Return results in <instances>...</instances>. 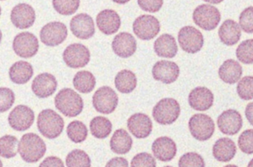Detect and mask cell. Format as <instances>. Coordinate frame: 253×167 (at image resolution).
I'll use <instances>...</instances> for the list:
<instances>
[{
	"label": "cell",
	"mask_w": 253,
	"mask_h": 167,
	"mask_svg": "<svg viewBox=\"0 0 253 167\" xmlns=\"http://www.w3.org/2000/svg\"><path fill=\"white\" fill-rule=\"evenodd\" d=\"M55 106L64 116L73 118L83 112L84 102L82 97L74 89L65 88L61 89L55 97Z\"/></svg>",
	"instance_id": "cell-1"
},
{
	"label": "cell",
	"mask_w": 253,
	"mask_h": 167,
	"mask_svg": "<svg viewBox=\"0 0 253 167\" xmlns=\"http://www.w3.org/2000/svg\"><path fill=\"white\" fill-rule=\"evenodd\" d=\"M19 155L25 162L35 163L45 154L46 145L44 141L34 133H28L21 138L18 146Z\"/></svg>",
	"instance_id": "cell-2"
},
{
	"label": "cell",
	"mask_w": 253,
	"mask_h": 167,
	"mask_svg": "<svg viewBox=\"0 0 253 167\" xmlns=\"http://www.w3.org/2000/svg\"><path fill=\"white\" fill-rule=\"evenodd\" d=\"M63 119L53 110L47 109L39 114L37 126L40 133L49 139H54L63 131Z\"/></svg>",
	"instance_id": "cell-3"
},
{
	"label": "cell",
	"mask_w": 253,
	"mask_h": 167,
	"mask_svg": "<svg viewBox=\"0 0 253 167\" xmlns=\"http://www.w3.org/2000/svg\"><path fill=\"white\" fill-rule=\"evenodd\" d=\"M181 107L176 100L172 98H163L153 107V116L157 123L170 125L179 117Z\"/></svg>",
	"instance_id": "cell-4"
},
{
	"label": "cell",
	"mask_w": 253,
	"mask_h": 167,
	"mask_svg": "<svg viewBox=\"0 0 253 167\" xmlns=\"http://www.w3.org/2000/svg\"><path fill=\"white\" fill-rule=\"evenodd\" d=\"M193 19L195 24L205 31L215 29L221 21L219 10L215 6L203 4L198 6L193 11Z\"/></svg>",
	"instance_id": "cell-5"
},
{
	"label": "cell",
	"mask_w": 253,
	"mask_h": 167,
	"mask_svg": "<svg viewBox=\"0 0 253 167\" xmlns=\"http://www.w3.org/2000/svg\"><path fill=\"white\" fill-rule=\"evenodd\" d=\"M189 129L192 136L198 141H208L215 132V124L208 115L196 114L189 121Z\"/></svg>",
	"instance_id": "cell-6"
},
{
	"label": "cell",
	"mask_w": 253,
	"mask_h": 167,
	"mask_svg": "<svg viewBox=\"0 0 253 167\" xmlns=\"http://www.w3.org/2000/svg\"><path fill=\"white\" fill-rule=\"evenodd\" d=\"M119 98L112 88L108 86L98 89L93 96V105L98 113L111 114L118 105Z\"/></svg>",
	"instance_id": "cell-7"
},
{
	"label": "cell",
	"mask_w": 253,
	"mask_h": 167,
	"mask_svg": "<svg viewBox=\"0 0 253 167\" xmlns=\"http://www.w3.org/2000/svg\"><path fill=\"white\" fill-rule=\"evenodd\" d=\"M159 21L151 15H141L134 21L132 30L138 39L144 41L153 40L160 32Z\"/></svg>",
	"instance_id": "cell-8"
},
{
	"label": "cell",
	"mask_w": 253,
	"mask_h": 167,
	"mask_svg": "<svg viewBox=\"0 0 253 167\" xmlns=\"http://www.w3.org/2000/svg\"><path fill=\"white\" fill-rule=\"evenodd\" d=\"M178 40L180 47L187 53L194 54L203 47V35L193 26L183 27L178 32Z\"/></svg>",
	"instance_id": "cell-9"
},
{
	"label": "cell",
	"mask_w": 253,
	"mask_h": 167,
	"mask_svg": "<svg viewBox=\"0 0 253 167\" xmlns=\"http://www.w3.org/2000/svg\"><path fill=\"white\" fill-rule=\"evenodd\" d=\"M64 62L69 68H84L90 62V50L83 44H70L63 53Z\"/></svg>",
	"instance_id": "cell-10"
},
{
	"label": "cell",
	"mask_w": 253,
	"mask_h": 167,
	"mask_svg": "<svg viewBox=\"0 0 253 167\" xmlns=\"http://www.w3.org/2000/svg\"><path fill=\"white\" fill-rule=\"evenodd\" d=\"M68 37L66 25L60 22L47 24L40 31L42 42L49 47H55L62 44Z\"/></svg>",
	"instance_id": "cell-11"
},
{
	"label": "cell",
	"mask_w": 253,
	"mask_h": 167,
	"mask_svg": "<svg viewBox=\"0 0 253 167\" xmlns=\"http://www.w3.org/2000/svg\"><path fill=\"white\" fill-rule=\"evenodd\" d=\"M13 48L16 54L20 57H33L38 52L39 41L31 33H21L13 40Z\"/></svg>",
	"instance_id": "cell-12"
},
{
	"label": "cell",
	"mask_w": 253,
	"mask_h": 167,
	"mask_svg": "<svg viewBox=\"0 0 253 167\" xmlns=\"http://www.w3.org/2000/svg\"><path fill=\"white\" fill-rule=\"evenodd\" d=\"M34 118V111L31 108L27 106L19 105L9 114V125L15 130L25 131L32 126Z\"/></svg>",
	"instance_id": "cell-13"
},
{
	"label": "cell",
	"mask_w": 253,
	"mask_h": 167,
	"mask_svg": "<svg viewBox=\"0 0 253 167\" xmlns=\"http://www.w3.org/2000/svg\"><path fill=\"white\" fill-rule=\"evenodd\" d=\"M217 125L219 130L224 135H234L243 126V119L236 110H227L218 116Z\"/></svg>",
	"instance_id": "cell-14"
},
{
	"label": "cell",
	"mask_w": 253,
	"mask_h": 167,
	"mask_svg": "<svg viewBox=\"0 0 253 167\" xmlns=\"http://www.w3.org/2000/svg\"><path fill=\"white\" fill-rule=\"evenodd\" d=\"M70 28L74 36L80 40H88L95 34L94 22L87 13H80L74 16Z\"/></svg>",
	"instance_id": "cell-15"
},
{
	"label": "cell",
	"mask_w": 253,
	"mask_h": 167,
	"mask_svg": "<svg viewBox=\"0 0 253 167\" xmlns=\"http://www.w3.org/2000/svg\"><path fill=\"white\" fill-rule=\"evenodd\" d=\"M153 78L164 84H172L178 80L180 69L175 62L162 60L156 62L152 71Z\"/></svg>",
	"instance_id": "cell-16"
},
{
	"label": "cell",
	"mask_w": 253,
	"mask_h": 167,
	"mask_svg": "<svg viewBox=\"0 0 253 167\" xmlns=\"http://www.w3.org/2000/svg\"><path fill=\"white\" fill-rule=\"evenodd\" d=\"M35 19V10L29 4L20 3L12 9L10 20L19 29L29 28L34 25Z\"/></svg>",
	"instance_id": "cell-17"
},
{
	"label": "cell",
	"mask_w": 253,
	"mask_h": 167,
	"mask_svg": "<svg viewBox=\"0 0 253 167\" xmlns=\"http://www.w3.org/2000/svg\"><path fill=\"white\" fill-rule=\"evenodd\" d=\"M127 128L135 138H147L153 130V123L148 116L144 113H135L129 118Z\"/></svg>",
	"instance_id": "cell-18"
},
{
	"label": "cell",
	"mask_w": 253,
	"mask_h": 167,
	"mask_svg": "<svg viewBox=\"0 0 253 167\" xmlns=\"http://www.w3.org/2000/svg\"><path fill=\"white\" fill-rule=\"evenodd\" d=\"M189 104L197 111H206L211 108L214 102L213 93L205 86H198L189 94Z\"/></svg>",
	"instance_id": "cell-19"
},
{
	"label": "cell",
	"mask_w": 253,
	"mask_h": 167,
	"mask_svg": "<svg viewBox=\"0 0 253 167\" xmlns=\"http://www.w3.org/2000/svg\"><path fill=\"white\" fill-rule=\"evenodd\" d=\"M121 18L114 10L106 9L96 16V25L101 32L105 35H112L120 30Z\"/></svg>",
	"instance_id": "cell-20"
},
{
	"label": "cell",
	"mask_w": 253,
	"mask_h": 167,
	"mask_svg": "<svg viewBox=\"0 0 253 167\" xmlns=\"http://www.w3.org/2000/svg\"><path fill=\"white\" fill-rule=\"evenodd\" d=\"M112 48L115 54L121 58L130 57L136 51V40L132 34L123 32L114 37Z\"/></svg>",
	"instance_id": "cell-21"
},
{
	"label": "cell",
	"mask_w": 253,
	"mask_h": 167,
	"mask_svg": "<svg viewBox=\"0 0 253 167\" xmlns=\"http://www.w3.org/2000/svg\"><path fill=\"white\" fill-rule=\"evenodd\" d=\"M31 87L37 97L45 98L54 93L57 88V81L54 76L44 73L34 79Z\"/></svg>",
	"instance_id": "cell-22"
},
{
	"label": "cell",
	"mask_w": 253,
	"mask_h": 167,
	"mask_svg": "<svg viewBox=\"0 0 253 167\" xmlns=\"http://www.w3.org/2000/svg\"><path fill=\"white\" fill-rule=\"evenodd\" d=\"M152 151L158 160L163 162H170L176 155V144L170 138L160 137L153 142Z\"/></svg>",
	"instance_id": "cell-23"
},
{
	"label": "cell",
	"mask_w": 253,
	"mask_h": 167,
	"mask_svg": "<svg viewBox=\"0 0 253 167\" xmlns=\"http://www.w3.org/2000/svg\"><path fill=\"white\" fill-rule=\"evenodd\" d=\"M218 36L223 44L227 46L235 45L239 42L242 36L240 25L233 19H227L220 27Z\"/></svg>",
	"instance_id": "cell-24"
},
{
	"label": "cell",
	"mask_w": 253,
	"mask_h": 167,
	"mask_svg": "<svg viewBox=\"0 0 253 167\" xmlns=\"http://www.w3.org/2000/svg\"><path fill=\"white\" fill-rule=\"evenodd\" d=\"M236 144L229 138H220L212 147V155L220 162H230L236 156Z\"/></svg>",
	"instance_id": "cell-25"
},
{
	"label": "cell",
	"mask_w": 253,
	"mask_h": 167,
	"mask_svg": "<svg viewBox=\"0 0 253 167\" xmlns=\"http://www.w3.org/2000/svg\"><path fill=\"white\" fill-rule=\"evenodd\" d=\"M243 74L242 65L233 59H227L220 67L218 76L224 83L234 84L240 80Z\"/></svg>",
	"instance_id": "cell-26"
},
{
	"label": "cell",
	"mask_w": 253,
	"mask_h": 167,
	"mask_svg": "<svg viewBox=\"0 0 253 167\" xmlns=\"http://www.w3.org/2000/svg\"><path fill=\"white\" fill-rule=\"evenodd\" d=\"M154 50L160 57L172 59L178 53V46L175 38L169 34L160 36L154 42Z\"/></svg>",
	"instance_id": "cell-27"
},
{
	"label": "cell",
	"mask_w": 253,
	"mask_h": 167,
	"mask_svg": "<svg viewBox=\"0 0 253 167\" xmlns=\"http://www.w3.org/2000/svg\"><path fill=\"white\" fill-rule=\"evenodd\" d=\"M34 70L31 64L24 61L16 62L9 70V77L13 83L24 84L31 80Z\"/></svg>",
	"instance_id": "cell-28"
},
{
	"label": "cell",
	"mask_w": 253,
	"mask_h": 167,
	"mask_svg": "<svg viewBox=\"0 0 253 167\" xmlns=\"http://www.w3.org/2000/svg\"><path fill=\"white\" fill-rule=\"evenodd\" d=\"M110 145L111 150L116 154H126L132 148V138L125 129H117L111 138Z\"/></svg>",
	"instance_id": "cell-29"
},
{
	"label": "cell",
	"mask_w": 253,
	"mask_h": 167,
	"mask_svg": "<svg viewBox=\"0 0 253 167\" xmlns=\"http://www.w3.org/2000/svg\"><path fill=\"white\" fill-rule=\"evenodd\" d=\"M115 86L122 93H130L137 86L135 74L128 70H123L115 77Z\"/></svg>",
	"instance_id": "cell-30"
},
{
	"label": "cell",
	"mask_w": 253,
	"mask_h": 167,
	"mask_svg": "<svg viewBox=\"0 0 253 167\" xmlns=\"http://www.w3.org/2000/svg\"><path fill=\"white\" fill-rule=\"evenodd\" d=\"M74 87L81 93H89L96 86V78L89 71H82L77 73L73 80Z\"/></svg>",
	"instance_id": "cell-31"
},
{
	"label": "cell",
	"mask_w": 253,
	"mask_h": 167,
	"mask_svg": "<svg viewBox=\"0 0 253 167\" xmlns=\"http://www.w3.org/2000/svg\"><path fill=\"white\" fill-rule=\"evenodd\" d=\"M112 124L107 118L97 116L92 119L90 124V132L95 138L104 139L109 136L112 131Z\"/></svg>",
	"instance_id": "cell-32"
},
{
	"label": "cell",
	"mask_w": 253,
	"mask_h": 167,
	"mask_svg": "<svg viewBox=\"0 0 253 167\" xmlns=\"http://www.w3.org/2000/svg\"><path fill=\"white\" fill-rule=\"evenodd\" d=\"M87 126L80 121H74L67 127V135L71 141L76 144L83 142L87 137Z\"/></svg>",
	"instance_id": "cell-33"
},
{
	"label": "cell",
	"mask_w": 253,
	"mask_h": 167,
	"mask_svg": "<svg viewBox=\"0 0 253 167\" xmlns=\"http://www.w3.org/2000/svg\"><path fill=\"white\" fill-rule=\"evenodd\" d=\"M17 138L12 135H4L0 138V156L4 159H11L17 154Z\"/></svg>",
	"instance_id": "cell-34"
},
{
	"label": "cell",
	"mask_w": 253,
	"mask_h": 167,
	"mask_svg": "<svg viewBox=\"0 0 253 167\" xmlns=\"http://www.w3.org/2000/svg\"><path fill=\"white\" fill-rule=\"evenodd\" d=\"M67 167H90L91 162L88 155L80 150H74L66 158Z\"/></svg>",
	"instance_id": "cell-35"
},
{
	"label": "cell",
	"mask_w": 253,
	"mask_h": 167,
	"mask_svg": "<svg viewBox=\"0 0 253 167\" xmlns=\"http://www.w3.org/2000/svg\"><path fill=\"white\" fill-rule=\"evenodd\" d=\"M237 59L245 65L253 64V40L242 42L236 49Z\"/></svg>",
	"instance_id": "cell-36"
},
{
	"label": "cell",
	"mask_w": 253,
	"mask_h": 167,
	"mask_svg": "<svg viewBox=\"0 0 253 167\" xmlns=\"http://www.w3.org/2000/svg\"><path fill=\"white\" fill-rule=\"evenodd\" d=\"M80 5V0H53V6L56 12L64 16L74 14Z\"/></svg>",
	"instance_id": "cell-37"
},
{
	"label": "cell",
	"mask_w": 253,
	"mask_h": 167,
	"mask_svg": "<svg viewBox=\"0 0 253 167\" xmlns=\"http://www.w3.org/2000/svg\"><path fill=\"white\" fill-rule=\"evenodd\" d=\"M239 96L245 101L253 99V77H245L239 81L237 86Z\"/></svg>",
	"instance_id": "cell-38"
},
{
	"label": "cell",
	"mask_w": 253,
	"mask_h": 167,
	"mask_svg": "<svg viewBox=\"0 0 253 167\" xmlns=\"http://www.w3.org/2000/svg\"><path fill=\"white\" fill-rule=\"evenodd\" d=\"M239 25L244 32L253 34V6L247 7L241 13Z\"/></svg>",
	"instance_id": "cell-39"
},
{
	"label": "cell",
	"mask_w": 253,
	"mask_h": 167,
	"mask_svg": "<svg viewBox=\"0 0 253 167\" xmlns=\"http://www.w3.org/2000/svg\"><path fill=\"white\" fill-rule=\"evenodd\" d=\"M178 166L184 167H205L203 158L196 153H188L180 158Z\"/></svg>",
	"instance_id": "cell-40"
},
{
	"label": "cell",
	"mask_w": 253,
	"mask_h": 167,
	"mask_svg": "<svg viewBox=\"0 0 253 167\" xmlns=\"http://www.w3.org/2000/svg\"><path fill=\"white\" fill-rule=\"evenodd\" d=\"M239 147L245 154H253V129H248L241 134L239 138Z\"/></svg>",
	"instance_id": "cell-41"
},
{
	"label": "cell",
	"mask_w": 253,
	"mask_h": 167,
	"mask_svg": "<svg viewBox=\"0 0 253 167\" xmlns=\"http://www.w3.org/2000/svg\"><path fill=\"white\" fill-rule=\"evenodd\" d=\"M15 101V95L9 88H0V113L7 111Z\"/></svg>",
	"instance_id": "cell-42"
},
{
	"label": "cell",
	"mask_w": 253,
	"mask_h": 167,
	"mask_svg": "<svg viewBox=\"0 0 253 167\" xmlns=\"http://www.w3.org/2000/svg\"><path fill=\"white\" fill-rule=\"evenodd\" d=\"M131 167H156L154 158L147 153H141L136 155L131 162Z\"/></svg>",
	"instance_id": "cell-43"
},
{
	"label": "cell",
	"mask_w": 253,
	"mask_h": 167,
	"mask_svg": "<svg viewBox=\"0 0 253 167\" xmlns=\"http://www.w3.org/2000/svg\"><path fill=\"white\" fill-rule=\"evenodd\" d=\"M138 6L146 12L156 13L163 6L164 0H137Z\"/></svg>",
	"instance_id": "cell-44"
},
{
	"label": "cell",
	"mask_w": 253,
	"mask_h": 167,
	"mask_svg": "<svg viewBox=\"0 0 253 167\" xmlns=\"http://www.w3.org/2000/svg\"><path fill=\"white\" fill-rule=\"evenodd\" d=\"M40 167H64V164L59 158L51 156L43 161Z\"/></svg>",
	"instance_id": "cell-45"
},
{
	"label": "cell",
	"mask_w": 253,
	"mask_h": 167,
	"mask_svg": "<svg viewBox=\"0 0 253 167\" xmlns=\"http://www.w3.org/2000/svg\"><path fill=\"white\" fill-rule=\"evenodd\" d=\"M106 167H128V162L124 158H114L107 163Z\"/></svg>",
	"instance_id": "cell-46"
},
{
	"label": "cell",
	"mask_w": 253,
	"mask_h": 167,
	"mask_svg": "<svg viewBox=\"0 0 253 167\" xmlns=\"http://www.w3.org/2000/svg\"><path fill=\"white\" fill-rule=\"evenodd\" d=\"M245 116L251 125L253 126V101L248 104L245 110Z\"/></svg>",
	"instance_id": "cell-47"
},
{
	"label": "cell",
	"mask_w": 253,
	"mask_h": 167,
	"mask_svg": "<svg viewBox=\"0 0 253 167\" xmlns=\"http://www.w3.org/2000/svg\"><path fill=\"white\" fill-rule=\"evenodd\" d=\"M204 1L211 3V4H219V3L222 2L224 0H204Z\"/></svg>",
	"instance_id": "cell-48"
},
{
	"label": "cell",
	"mask_w": 253,
	"mask_h": 167,
	"mask_svg": "<svg viewBox=\"0 0 253 167\" xmlns=\"http://www.w3.org/2000/svg\"><path fill=\"white\" fill-rule=\"evenodd\" d=\"M114 2L117 3V4H124L129 1V0H112Z\"/></svg>",
	"instance_id": "cell-49"
},
{
	"label": "cell",
	"mask_w": 253,
	"mask_h": 167,
	"mask_svg": "<svg viewBox=\"0 0 253 167\" xmlns=\"http://www.w3.org/2000/svg\"><path fill=\"white\" fill-rule=\"evenodd\" d=\"M248 167H253V159L250 162L249 165H248Z\"/></svg>",
	"instance_id": "cell-50"
},
{
	"label": "cell",
	"mask_w": 253,
	"mask_h": 167,
	"mask_svg": "<svg viewBox=\"0 0 253 167\" xmlns=\"http://www.w3.org/2000/svg\"><path fill=\"white\" fill-rule=\"evenodd\" d=\"M1 37H2V34H1V31H0V42H1Z\"/></svg>",
	"instance_id": "cell-51"
},
{
	"label": "cell",
	"mask_w": 253,
	"mask_h": 167,
	"mask_svg": "<svg viewBox=\"0 0 253 167\" xmlns=\"http://www.w3.org/2000/svg\"><path fill=\"white\" fill-rule=\"evenodd\" d=\"M0 167H2V163H1V161H0Z\"/></svg>",
	"instance_id": "cell-52"
},
{
	"label": "cell",
	"mask_w": 253,
	"mask_h": 167,
	"mask_svg": "<svg viewBox=\"0 0 253 167\" xmlns=\"http://www.w3.org/2000/svg\"><path fill=\"white\" fill-rule=\"evenodd\" d=\"M0 15H1V7H0Z\"/></svg>",
	"instance_id": "cell-53"
}]
</instances>
